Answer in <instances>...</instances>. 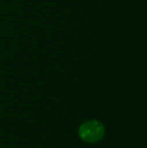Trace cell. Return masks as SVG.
<instances>
[{
	"instance_id": "cell-1",
	"label": "cell",
	"mask_w": 147,
	"mask_h": 148,
	"mask_svg": "<svg viewBox=\"0 0 147 148\" xmlns=\"http://www.w3.org/2000/svg\"><path fill=\"white\" fill-rule=\"evenodd\" d=\"M105 134L104 126L97 121H89L83 123L79 128V135L82 140L95 143L101 140Z\"/></svg>"
}]
</instances>
